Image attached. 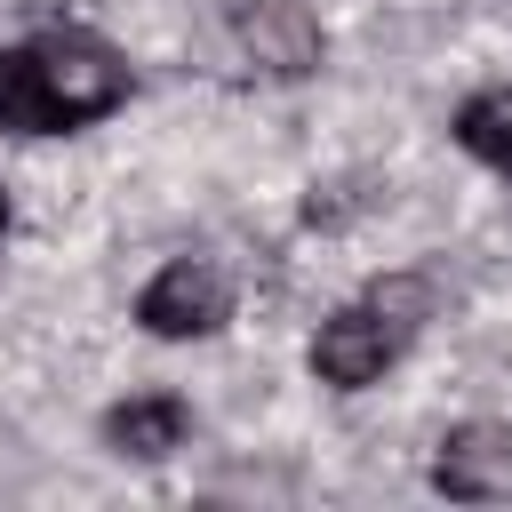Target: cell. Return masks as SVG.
<instances>
[{"mask_svg": "<svg viewBox=\"0 0 512 512\" xmlns=\"http://www.w3.org/2000/svg\"><path fill=\"white\" fill-rule=\"evenodd\" d=\"M432 488L456 504H512V424H456L432 456Z\"/></svg>", "mask_w": 512, "mask_h": 512, "instance_id": "5", "label": "cell"}, {"mask_svg": "<svg viewBox=\"0 0 512 512\" xmlns=\"http://www.w3.org/2000/svg\"><path fill=\"white\" fill-rule=\"evenodd\" d=\"M368 304H376L400 336H416V328L432 320V280H424V272H384V280L368 288Z\"/></svg>", "mask_w": 512, "mask_h": 512, "instance_id": "9", "label": "cell"}, {"mask_svg": "<svg viewBox=\"0 0 512 512\" xmlns=\"http://www.w3.org/2000/svg\"><path fill=\"white\" fill-rule=\"evenodd\" d=\"M392 360H400V328H392L376 304L328 312V320H320V336H312V376H320V384H336V392L376 384Z\"/></svg>", "mask_w": 512, "mask_h": 512, "instance_id": "3", "label": "cell"}, {"mask_svg": "<svg viewBox=\"0 0 512 512\" xmlns=\"http://www.w3.org/2000/svg\"><path fill=\"white\" fill-rule=\"evenodd\" d=\"M456 144L488 168H512V88H480L464 112H456Z\"/></svg>", "mask_w": 512, "mask_h": 512, "instance_id": "8", "label": "cell"}, {"mask_svg": "<svg viewBox=\"0 0 512 512\" xmlns=\"http://www.w3.org/2000/svg\"><path fill=\"white\" fill-rule=\"evenodd\" d=\"M0 128H8V136H64L32 48H0Z\"/></svg>", "mask_w": 512, "mask_h": 512, "instance_id": "7", "label": "cell"}, {"mask_svg": "<svg viewBox=\"0 0 512 512\" xmlns=\"http://www.w3.org/2000/svg\"><path fill=\"white\" fill-rule=\"evenodd\" d=\"M232 32H240L248 64L272 72V80H304V72H320V56H328V40H320V24H312L304 0H248V8L232 16Z\"/></svg>", "mask_w": 512, "mask_h": 512, "instance_id": "4", "label": "cell"}, {"mask_svg": "<svg viewBox=\"0 0 512 512\" xmlns=\"http://www.w3.org/2000/svg\"><path fill=\"white\" fill-rule=\"evenodd\" d=\"M136 320L152 336H216L232 320V280L208 256H184V264L152 272V288L136 296Z\"/></svg>", "mask_w": 512, "mask_h": 512, "instance_id": "2", "label": "cell"}, {"mask_svg": "<svg viewBox=\"0 0 512 512\" xmlns=\"http://www.w3.org/2000/svg\"><path fill=\"white\" fill-rule=\"evenodd\" d=\"M32 56H40V80H48L56 128H88V120H104V112L128 104V64H120L104 40H88V32H48V40H32Z\"/></svg>", "mask_w": 512, "mask_h": 512, "instance_id": "1", "label": "cell"}, {"mask_svg": "<svg viewBox=\"0 0 512 512\" xmlns=\"http://www.w3.org/2000/svg\"><path fill=\"white\" fill-rule=\"evenodd\" d=\"M0 232H8V200H0Z\"/></svg>", "mask_w": 512, "mask_h": 512, "instance_id": "10", "label": "cell"}, {"mask_svg": "<svg viewBox=\"0 0 512 512\" xmlns=\"http://www.w3.org/2000/svg\"><path fill=\"white\" fill-rule=\"evenodd\" d=\"M184 432H192V416H184V400H168V392L120 400V408L104 416V440H112V456H136V464H152V456H176V448H184Z\"/></svg>", "mask_w": 512, "mask_h": 512, "instance_id": "6", "label": "cell"}]
</instances>
